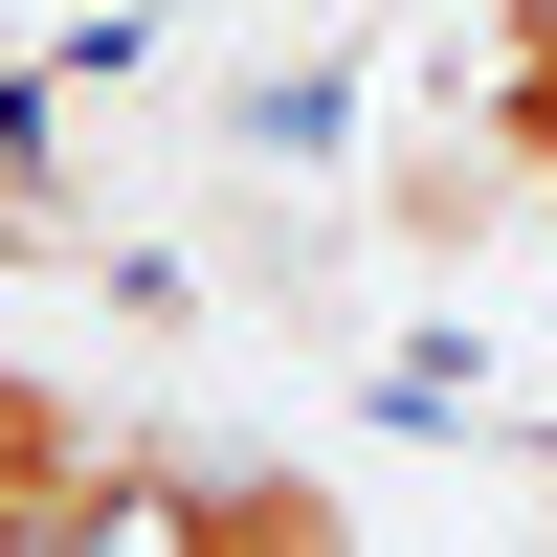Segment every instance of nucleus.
I'll return each mask as SVG.
<instances>
[{
	"instance_id": "2",
	"label": "nucleus",
	"mask_w": 557,
	"mask_h": 557,
	"mask_svg": "<svg viewBox=\"0 0 557 557\" xmlns=\"http://www.w3.org/2000/svg\"><path fill=\"white\" fill-rule=\"evenodd\" d=\"M134 446L89 380H45V357H0V513H134Z\"/></svg>"
},
{
	"instance_id": "4",
	"label": "nucleus",
	"mask_w": 557,
	"mask_h": 557,
	"mask_svg": "<svg viewBox=\"0 0 557 557\" xmlns=\"http://www.w3.org/2000/svg\"><path fill=\"white\" fill-rule=\"evenodd\" d=\"M513 223H535V201L491 178V134H469V112H424V134L380 157V246H401V268H491Z\"/></svg>"
},
{
	"instance_id": "3",
	"label": "nucleus",
	"mask_w": 557,
	"mask_h": 557,
	"mask_svg": "<svg viewBox=\"0 0 557 557\" xmlns=\"http://www.w3.org/2000/svg\"><path fill=\"white\" fill-rule=\"evenodd\" d=\"M446 112L491 134V178L535 201V246H557V0H469V89Z\"/></svg>"
},
{
	"instance_id": "1",
	"label": "nucleus",
	"mask_w": 557,
	"mask_h": 557,
	"mask_svg": "<svg viewBox=\"0 0 557 557\" xmlns=\"http://www.w3.org/2000/svg\"><path fill=\"white\" fill-rule=\"evenodd\" d=\"M134 557H357V491L312 446H134Z\"/></svg>"
}]
</instances>
